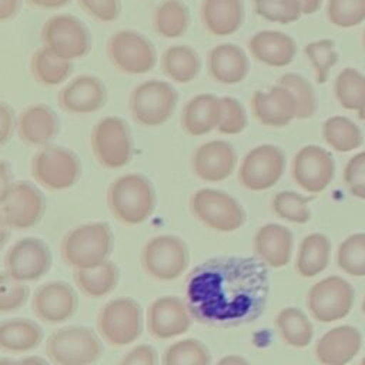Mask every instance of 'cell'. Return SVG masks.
I'll return each instance as SVG.
<instances>
[{
  "mask_svg": "<svg viewBox=\"0 0 365 365\" xmlns=\"http://www.w3.org/2000/svg\"><path fill=\"white\" fill-rule=\"evenodd\" d=\"M268 294V265L258 257H212L192 268L185 284L192 318L214 328L254 322L264 312Z\"/></svg>",
  "mask_w": 365,
  "mask_h": 365,
  "instance_id": "6da1fadb",
  "label": "cell"
},
{
  "mask_svg": "<svg viewBox=\"0 0 365 365\" xmlns=\"http://www.w3.org/2000/svg\"><path fill=\"white\" fill-rule=\"evenodd\" d=\"M107 205L118 222L138 225L154 211V187L143 174L130 173L120 175L107 190Z\"/></svg>",
  "mask_w": 365,
  "mask_h": 365,
  "instance_id": "7a4b0ae2",
  "label": "cell"
},
{
  "mask_svg": "<svg viewBox=\"0 0 365 365\" xmlns=\"http://www.w3.org/2000/svg\"><path fill=\"white\" fill-rule=\"evenodd\" d=\"M113 250V232L107 222H86L70 230L61 240L63 261L77 268H88L108 259Z\"/></svg>",
  "mask_w": 365,
  "mask_h": 365,
  "instance_id": "3957f363",
  "label": "cell"
},
{
  "mask_svg": "<svg viewBox=\"0 0 365 365\" xmlns=\"http://www.w3.org/2000/svg\"><path fill=\"white\" fill-rule=\"evenodd\" d=\"M178 93L170 81L148 78L133 87L128 96L131 118L143 127H158L175 111Z\"/></svg>",
  "mask_w": 365,
  "mask_h": 365,
  "instance_id": "277c9868",
  "label": "cell"
},
{
  "mask_svg": "<svg viewBox=\"0 0 365 365\" xmlns=\"http://www.w3.org/2000/svg\"><path fill=\"white\" fill-rule=\"evenodd\" d=\"M110 64L127 76H140L151 71L158 60L154 43L141 31L121 29L113 33L106 44Z\"/></svg>",
  "mask_w": 365,
  "mask_h": 365,
  "instance_id": "5b68a950",
  "label": "cell"
},
{
  "mask_svg": "<svg viewBox=\"0 0 365 365\" xmlns=\"http://www.w3.org/2000/svg\"><path fill=\"white\" fill-rule=\"evenodd\" d=\"M40 40L41 46L68 61L84 58L93 46L87 24L68 13H57L48 17L41 26Z\"/></svg>",
  "mask_w": 365,
  "mask_h": 365,
  "instance_id": "8992f818",
  "label": "cell"
},
{
  "mask_svg": "<svg viewBox=\"0 0 365 365\" xmlns=\"http://www.w3.org/2000/svg\"><path fill=\"white\" fill-rule=\"evenodd\" d=\"M30 171L36 182L50 191L73 187L81 175V163L77 154L66 147L43 145L31 158Z\"/></svg>",
  "mask_w": 365,
  "mask_h": 365,
  "instance_id": "52a82bcc",
  "label": "cell"
},
{
  "mask_svg": "<svg viewBox=\"0 0 365 365\" xmlns=\"http://www.w3.org/2000/svg\"><path fill=\"white\" fill-rule=\"evenodd\" d=\"M46 352L57 365H91L100 359L103 345L88 327L70 325L47 338Z\"/></svg>",
  "mask_w": 365,
  "mask_h": 365,
  "instance_id": "ba28073f",
  "label": "cell"
},
{
  "mask_svg": "<svg viewBox=\"0 0 365 365\" xmlns=\"http://www.w3.org/2000/svg\"><path fill=\"white\" fill-rule=\"evenodd\" d=\"M91 151L104 168H121L133 157V137L128 124L118 115L100 118L90 135Z\"/></svg>",
  "mask_w": 365,
  "mask_h": 365,
  "instance_id": "9c48e42d",
  "label": "cell"
},
{
  "mask_svg": "<svg viewBox=\"0 0 365 365\" xmlns=\"http://www.w3.org/2000/svg\"><path fill=\"white\" fill-rule=\"evenodd\" d=\"M140 261L148 277L157 281H173L188 267L190 252L180 237L163 234L144 244Z\"/></svg>",
  "mask_w": 365,
  "mask_h": 365,
  "instance_id": "30bf717a",
  "label": "cell"
},
{
  "mask_svg": "<svg viewBox=\"0 0 365 365\" xmlns=\"http://www.w3.org/2000/svg\"><path fill=\"white\" fill-rule=\"evenodd\" d=\"M192 215L205 227L230 232L245 222V211L238 200L224 191L214 188H201L190 198Z\"/></svg>",
  "mask_w": 365,
  "mask_h": 365,
  "instance_id": "8fae6325",
  "label": "cell"
},
{
  "mask_svg": "<svg viewBox=\"0 0 365 365\" xmlns=\"http://www.w3.org/2000/svg\"><path fill=\"white\" fill-rule=\"evenodd\" d=\"M143 329L140 304L128 297L108 301L98 312L97 331L110 345L125 346L133 344Z\"/></svg>",
  "mask_w": 365,
  "mask_h": 365,
  "instance_id": "7c38bea8",
  "label": "cell"
},
{
  "mask_svg": "<svg viewBox=\"0 0 365 365\" xmlns=\"http://www.w3.org/2000/svg\"><path fill=\"white\" fill-rule=\"evenodd\" d=\"M44 210V197L33 184L17 181L1 188L0 215L3 225L14 230L30 228L43 218Z\"/></svg>",
  "mask_w": 365,
  "mask_h": 365,
  "instance_id": "4fadbf2b",
  "label": "cell"
},
{
  "mask_svg": "<svg viewBox=\"0 0 365 365\" xmlns=\"http://www.w3.org/2000/svg\"><path fill=\"white\" fill-rule=\"evenodd\" d=\"M285 170V154L274 144H259L242 158L238 181L250 191H264L274 187Z\"/></svg>",
  "mask_w": 365,
  "mask_h": 365,
  "instance_id": "5bb4252c",
  "label": "cell"
},
{
  "mask_svg": "<svg viewBox=\"0 0 365 365\" xmlns=\"http://www.w3.org/2000/svg\"><path fill=\"white\" fill-rule=\"evenodd\" d=\"M354 304L352 285L336 275L315 282L307 295L311 315L319 322H334L345 318Z\"/></svg>",
  "mask_w": 365,
  "mask_h": 365,
  "instance_id": "9a60e30c",
  "label": "cell"
},
{
  "mask_svg": "<svg viewBox=\"0 0 365 365\" xmlns=\"http://www.w3.org/2000/svg\"><path fill=\"white\" fill-rule=\"evenodd\" d=\"M50 267L51 252L48 245L34 237L16 241L4 255V272L21 282L41 278Z\"/></svg>",
  "mask_w": 365,
  "mask_h": 365,
  "instance_id": "2e32d148",
  "label": "cell"
},
{
  "mask_svg": "<svg viewBox=\"0 0 365 365\" xmlns=\"http://www.w3.org/2000/svg\"><path fill=\"white\" fill-rule=\"evenodd\" d=\"M334 174V157L319 145H305L294 155L291 175L298 187L311 194L324 191L332 181Z\"/></svg>",
  "mask_w": 365,
  "mask_h": 365,
  "instance_id": "e0dca14e",
  "label": "cell"
},
{
  "mask_svg": "<svg viewBox=\"0 0 365 365\" xmlns=\"http://www.w3.org/2000/svg\"><path fill=\"white\" fill-rule=\"evenodd\" d=\"M107 103V87L94 74L70 78L57 93L58 107L73 115H86L101 110Z\"/></svg>",
  "mask_w": 365,
  "mask_h": 365,
  "instance_id": "ac0fdd59",
  "label": "cell"
},
{
  "mask_svg": "<svg viewBox=\"0 0 365 365\" xmlns=\"http://www.w3.org/2000/svg\"><path fill=\"white\" fill-rule=\"evenodd\" d=\"M192 322V315L185 299L178 297H160L147 311V328L155 339H170L185 334Z\"/></svg>",
  "mask_w": 365,
  "mask_h": 365,
  "instance_id": "d6986e66",
  "label": "cell"
},
{
  "mask_svg": "<svg viewBox=\"0 0 365 365\" xmlns=\"http://www.w3.org/2000/svg\"><path fill=\"white\" fill-rule=\"evenodd\" d=\"M250 104L252 115L267 127H285L297 118V101L292 93L279 83L268 90H255Z\"/></svg>",
  "mask_w": 365,
  "mask_h": 365,
  "instance_id": "ffe728a7",
  "label": "cell"
},
{
  "mask_svg": "<svg viewBox=\"0 0 365 365\" xmlns=\"http://www.w3.org/2000/svg\"><path fill=\"white\" fill-rule=\"evenodd\" d=\"M78 307V298L73 287L64 281H51L38 287L31 301L34 315L48 324H60L70 319Z\"/></svg>",
  "mask_w": 365,
  "mask_h": 365,
  "instance_id": "44dd1931",
  "label": "cell"
},
{
  "mask_svg": "<svg viewBox=\"0 0 365 365\" xmlns=\"http://www.w3.org/2000/svg\"><path fill=\"white\" fill-rule=\"evenodd\" d=\"M237 165V151L225 140H211L197 147L191 158L194 174L208 182H218L230 177Z\"/></svg>",
  "mask_w": 365,
  "mask_h": 365,
  "instance_id": "7402d4cb",
  "label": "cell"
},
{
  "mask_svg": "<svg viewBox=\"0 0 365 365\" xmlns=\"http://www.w3.org/2000/svg\"><path fill=\"white\" fill-rule=\"evenodd\" d=\"M58 130L60 121L56 111L44 103L30 104L17 114L16 133L27 145H47L58 134Z\"/></svg>",
  "mask_w": 365,
  "mask_h": 365,
  "instance_id": "603a6c76",
  "label": "cell"
},
{
  "mask_svg": "<svg viewBox=\"0 0 365 365\" xmlns=\"http://www.w3.org/2000/svg\"><path fill=\"white\" fill-rule=\"evenodd\" d=\"M207 73L218 84H238L250 73L248 54L235 43H220L207 54Z\"/></svg>",
  "mask_w": 365,
  "mask_h": 365,
  "instance_id": "cb8c5ba5",
  "label": "cell"
},
{
  "mask_svg": "<svg viewBox=\"0 0 365 365\" xmlns=\"http://www.w3.org/2000/svg\"><path fill=\"white\" fill-rule=\"evenodd\" d=\"M251 57L268 67H287L297 54L295 40L279 30L255 31L247 41Z\"/></svg>",
  "mask_w": 365,
  "mask_h": 365,
  "instance_id": "d4e9b609",
  "label": "cell"
},
{
  "mask_svg": "<svg viewBox=\"0 0 365 365\" xmlns=\"http://www.w3.org/2000/svg\"><path fill=\"white\" fill-rule=\"evenodd\" d=\"M361 332L351 325H341L325 332L315 346V356L322 365H346L359 352Z\"/></svg>",
  "mask_w": 365,
  "mask_h": 365,
  "instance_id": "484cf974",
  "label": "cell"
},
{
  "mask_svg": "<svg viewBox=\"0 0 365 365\" xmlns=\"http://www.w3.org/2000/svg\"><path fill=\"white\" fill-rule=\"evenodd\" d=\"M200 19L202 27L211 36H231L244 24V0H202L200 4Z\"/></svg>",
  "mask_w": 365,
  "mask_h": 365,
  "instance_id": "4316f807",
  "label": "cell"
},
{
  "mask_svg": "<svg viewBox=\"0 0 365 365\" xmlns=\"http://www.w3.org/2000/svg\"><path fill=\"white\" fill-rule=\"evenodd\" d=\"M221 118V97L212 93H200L188 98L181 111V127L192 137L217 130Z\"/></svg>",
  "mask_w": 365,
  "mask_h": 365,
  "instance_id": "83f0119b",
  "label": "cell"
},
{
  "mask_svg": "<svg viewBox=\"0 0 365 365\" xmlns=\"http://www.w3.org/2000/svg\"><path fill=\"white\" fill-rule=\"evenodd\" d=\"M292 232L275 222L259 227L254 235V250L257 257L271 268L285 267L292 255Z\"/></svg>",
  "mask_w": 365,
  "mask_h": 365,
  "instance_id": "f1b7e54d",
  "label": "cell"
},
{
  "mask_svg": "<svg viewBox=\"0 0 365 365\" xmlns=\"http://www.w3.org/2000/svg\"><path fill=\"white\" fill-rule=\"evenodd\" d=\"M160 64L168 80L177 84H188L200 74L201 57L188 44H173L163 51Z\"/></svg>",
  "mask_w": 365,
  "mask_h": 365,
  "instance_id": "f546056e",
  "label": "cell"
},
{
  "mask_svg": "<svg viewBox=\"0 0 365 365\" xmlns=\"http://www.w3.org/2000/svg\"><path fill=\"white\" fill-rule=\"evenodd\" d=\"M153 29L163 38H178L190 27L191 13L182 0H163L151 16Z\"/></svg>",
  "mask_w": 365,
  "mask_h": 365,
  "instance_id": "4dcf8cb0",
  "label": "cell"
},
{
  "mask_svg": "<svg viewBox=\"0 0 365 365\" xmlns=\"http://www.w3.org/2000/svg\"><path fill=\"white\" fill-rule=\"evenodd\" d=\"M73 68V61L56 56L44 46L38 47L30 57V74L37 84L44 87H56L66 83Z\"/></svg>",
  "mask_w": 365,
  "mask_h": 365,
  "instance_id": "1f68e13d",
  "label": "cell"
},
{
  "mask_svg": "<svg viewBox=\"0 0 365 365\" xmlns=\"http://www.w3.org/2000/svg\"><path fill=\"white\" fill-rule=\"evenodd\" d=\"M331 241L325 234H308L299 244L295 268L304 278H312L322 272L329 262Z\"/></svg>",
  "mask_w": 365,
  "mask_h": 365,
  "instance_id": "d6a6232c",
  "label": "cell"
},
{
  "mask_svg": "<svg viewBox=\"0 0 365 365\" xmlns=\"http://www.w3.org/2000/svg\"><path fill=\"white\" fill-rule=\"evenodd\" d=\"M73 278L77 288L84 295L91 298H100L115 288L120 272L113 261L106 259L104 262L94 267L74 269Z\"/></svg>",
  "mask_w": 365,
  "mask_h": 365,
  "instance_id": "836d02e7",
  "label": "cell"
},
{
  "mask_svg": "<svg viewBox=\"0 0 365 365\" xmlns=\"http://www.w3.org/2000/svg\"><path fill=\"white\" fill-rule=\"evenodd\" d=\"M43 341L38 324L26 318L6 319L0 325V346L7 352H26Z\"/></svg>",
  "mask_w": 365,
  "mask_h": 365,
  "instance_id": "e575fe53",
  "label": "cell"
},
{
  "mask_svg": "<svg viewBox=\"0 0 365 365\" xmlns=\"http://www.w3.org/2000/svg\"><path fill=\"white\" fill-rule=\"evenodd\" d=\"M335 97L345 110L358 113L365 120V76L356 68L346 67L335 78Z\"/></svg>",
  "mask_w": 365,
  "mask_h": 365,
  "instance_id": "d590c367",
  "label": "cell"
},
{
  "mask_svg": "<svg viewBox=\"0 0 365 365\" xmlns=\"http://www.w3.org/2000/svg\"><path fill=\"white\" fill-rule=\"evenodd\" d=\"M282 341L294 348H305L311 344L314 328L308 317L295 307L282 308L275 318Z\"/></svg>",
  "mask_w": 365,
  "mask_h": 365,
  "instance_id": "8d00e7d4",
  "label": "cell"
},
{
  "mask_svg": "<svg viewBox=\"0 0 365 365\" xmlns=\"http://www.w3.org/2000/svg\"><path fill=\"white\" fill-rule=\"evenodd\" d=\"M322 137L325 143L335 151L348 153L362 144V133L359 127L344 115H332L322 125Z\"/></svg>",
  "mask_w": 365,
  "mask_h": 365,
  "instance_id": "74e56055",
  "label": "cell"
},
{
  "mask_svg": "<svg viewBox=\"0 0 365 365\" xmlns=\"http://www.w3.org/2000/svg\"><path fill=\"white\" fill-rule=\"evenodd\" d=\"M211 354L198 339L187 338L165 348L161 365H210Z\"/></svg>",
  "mask_w": 365,
  "mask_h": 365,
  "instance_id": "f35d334b",
  "label": "cell"
},
{
  "mask_svg": "<svg viewBox=\"0 0 365 365\" xmlns=\"http://www.w3.org/2000/svg\"><path fill=\"white\" fill-rule=\"evenodd\" d=\"M278 83L285 86L297 101V118L307 120L317 113L318 100L311 83L298 73H285L278 78Z\"/></svg>",
  "mask_w": 365,
  "mask_h": 365,
  "instance_id": "ab89813d",
  "label": "cell"
},
{
  "mask_svg": "<svg viewBox=\"0 0 365 365\" xmlns=\"http://www.w3.org/2000/svg\"><path fill=\"white\" fill-rule=\"evenodd\" d=\"M312 197L301 195L295 191H279L274 195L271 201V208L275 215L282 220L295 224H305L311 218V211L308 202Z\"/></svg>",
  "mask_w": 365,
  "mask_h": 365,
  "instance_id": "60d3db41",
  "label": "cell"
},
{
  "mask_svg": "<svg viewBox=\"0 0 365 365\" xmlns=\"http://www.w3.org/2000/svg\"><path fill=\"white\" fill-rule=\"evenodd\" d=\"M336 262L344 272L365 277V232L352 234L339 244Z\"/></svg>",
  "mask_w": 365,
  "mask_h": 365,
  "instance_id": "b9f144b4",
  "label": "cell"
},
{
  "mask_svg": "<svg viewBox=\"0 0 365 365\" xmlns=\"http://www.w3.org/2000/svg\"><path fill=\"white\" fill-rule=\"evenodd\" d=\"M254 13L267 21L289 24L304 14L298 0H252Z\"/></svg>",
  "mask_w": 365,
  "mask_h": 365,
  "instance_id": "7bdbcfd3",
  "label": "cell"
},
{
  "mask_svg": "<svg viewBox=\"0 0 365 365\" xmlns=\"http://www.w3.org/2000/svg\"><path fill=\"white\" fill-rule=\"evenodd\" d=\"M304 53L311 61L318 84L327 83L331 68L338 63V53L335 51V41L331 38H321L308 43Z\"/></svg>",
  "mask_w": 365,
  "mask_h": 365,
  "instance_id": "ee69618b",
  "label": "cell"
},
{
  "mask_svg": "<svg viewBox=\"0 0 365 365\" xmlns=\"http://www.w3.org/2000/svg\"><path fill=\"white\" fill-rule=\"evenodd\" d=\"M327 16L336 27L358 26L365 20V0H328Z\"/></svg>",
  "mask_w": 365,
  "mask_h": 365,
  "instance_id": "f6af8a7d",
  "label": "cell"
},
{
  "mask_svg": "<svg viewBox=\"0 0 365 365\" xmlns=\"http://www.w3.org/2000/svg\"><path fill=\"white\" fill-rule=\"evenodd\" d=\"M247 124L248 117L241 101L231 96L221 97V118L217 130L221 134L234 135L242 133Z\"/></svg>",
  "mask_w": 365,
  "mask_h": 365,
  "instance_id": "bcb514c9",
  "label": "cell"
},
{
  "mask_svg": "<svg viewBox=\"0 0 365 365\" xmlns=\"http://www.w3.org/2000/svg\"><path fill=\"white\" fill-rule=\"evenodd\" d=\"M30 294L29 287L11 278L6 272H1L0 275V309L3 312L14 311L24 305Z\"/></svg>",
  "mask_w": 365,
  "mask_h": 365,
  "instance_id": "7dc6e473",
  "label": "cell"
},
{
  "mask_svg": "<svg viewBox=\"0 0 365 365\" xmlns=\"http://www.w3.org/2000/svg\"><path fill=\"white\" fill-rule=\"evenodd\" d=\"M78 7L100 23L115 21L121 13V0H77Z\"/></svg>",
  "mask_w": 365,
  "mask_h": 365,
  "instance_id": "c3c4849f",
  "label": "cell"
},
{
  "mask_svg": "<svg viewBox=\"0 0 365 365\" xmlns=\"http://www.w3.org/2000/svg\"><path fill=\"white\" fill-rule=\"evenodd\" d=\"M344 181L354 197L365 200V151L355 154L346 163Z\"/></svg>",
  "mask_w": 365,
  "mask_h": 365,
  "instance_id": "681fc988",
  "label": "cell"
},
{
  "mask_svg": "<svg viewBox=\"0 0 365 365\" xmlns=\"http://www.w3.org/2000/svg\"><path fill=\"white\" fill-rule=\"evenodd\" d=\"M157 352L151 345L141 344L131 348L118 365H157Z\"/></svg>",
  "mask_w": 365,
  "mask_h": 365,
  "instance_id": "f907efd6",
  "label": "cell"
},
{
  "mask_svg": "<svg viewBox=\"0 0 365 365\" xmlns=\"http://www.w3.org/2000/svg\"><path fill=\"white\" fill-rule=\"evenodd\" d=\"M17 117L14 115V110L6 101L0 103V143L6 144L16 128Z\"/></svg>",
  "mask_w": 365,
  "mask_h": 365,
  "instance_id": "816d5d0a",
  "label": "cell"
},
{
  "mask_svg": "<svg viewBox=\"0 0 365 365\" xmlns=\"http://www.w3.org/2000/svg\"><path fill=\"white\" fill-rule=\"evenodd\" d=\"M21 0H0V20L7 21L14 19L20 11Z\"/></svg>",
  "mask_w": 365,
  "mask_h": 365,
  "instance_id": "f5cc1de1",
  "label": "cell"
},
{
  "mask_svg": "<svg viewBox=\"0 0 365 365\" xmlns=\"http://www.w3.org/2000/svg\"><path fill=\"white\" fill-rule=\"evenodd\" d=\"M30 7L38 10H58L66 7L71 0H24Z\"/></svg>",
  "mask_w": 365,
  "mask_h": 365,
  "instance_id": "db71d44e",
  "label": "cell"
},
{
  "mask_svg": "<svg viewBox=\"0 0 365 365\" xmlns=\"http://www.w3.org/2000/svg\"><path fill=\"white\" fill-rule=\"evenodd\" d=\"M215 365H251V364L244 356L232 354V355L222 356Z\"/></svg>",
  "mask_w": 365,
  "mask_h": 365,
  "instance_id": "11a10c76",
  "label": "cell"
},
{
  "mask_svg": "<svg viewBox=\"0 0 365 365\" xmlns=\"http://www.w3.org/2000/svg\"><path fill=\"white\" fill-rule=\"evenodd\" d=\"M302 7L304 14H314L315 11L319 10L322 0H298Z\"/></svg>",
  "mask_w": 365,
  "mask_h": 365,
  "instance_id": "9f6ffc18",
  "label": "cell"
},
{
  "mask_svg": "<svg viewBox=\"0 0 365 365\" xmlns=\"http://www.w3.org/2000/svg\"><path fill=\"white\" fill-rule=\"evenodd\" d=\"M20 365H48V362L41 356H26L20 359Z\"/></svg>",
  "mask_w": 365,
  "mask_h": 365,
  "instance_id": "6f0895ef",
  "label": "cell"
},
{
  "mask_svg": "<svg viewBox=\"0 0 365 365\" xmlns=\"http://www.w3.org/2000/svg\"><path fill=\"white\" fill-rule=\"evenodd\" d=\"M7 170H9V164L6 163V161H1V188H4V187H7L10 182L7 181Z\"/></svg>",
  "mask_w": 365,
  "mask_h": 365,
  "instance_id": "680465c9",
  "label": "cell"
},
{
  "mask_svg": "<svg viewBox=\"0 0 365 365\" xmlns=\"http://www.w3.org/2000/svg\"><path fill=\"white\" fill-rule=\"evenodd\" d=\"M0 365H20V361H14L10 358H1Z\"/></svg>",
  "mask_w": 365,
  "mask_h": 365,
  "instance_id": "91938a15",
  "label": "cell"
},
{
  "mask_svg": "<svg viewBox=\"0 0 365 365\" xmlns=\"http://www.w3.org/2000/svg\"><path fill=\"white\" fill-rule=\"evenodd\" d=\"M362 311H364V314H365V298H364V301H362Z\"/></svg>",
  "mask_w": 365,
  "mask_h": 365,
  "instance_id": "94428289",
  "label": "cell"
},
{
  "mask_svg": "<svg viewBox=\"0 0 365 365\" xmlns=\"http://www.w3.org/2000/svg\"><path fill=\"white\" fill-rule=\"evenodd\" d=\"M361 365H365V356L362 358V361H361Z\"/></svg>",
  "mask_w": 365,
  "mask_h": 365,
  "instance_id": "6125c7cd",
  "label": "cell"
},
{
  "mask_svg": "<svg viewBox=\"0 0 365 365\" xmlns=\"http://www.w3.org/2000/svg\"><path fill=\"white\" fill-rule=\"evenodd\" d=\"M364 47H365V33H364Z\"/></svg>",
  "mask_w": 365,
  "mask_h": 365,
  "instance_id": "be15d7a7",
  "label": "cell"
}]
</instances>
